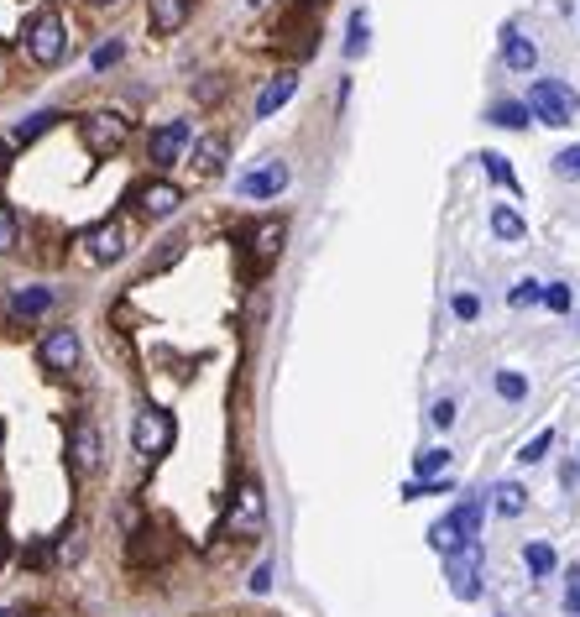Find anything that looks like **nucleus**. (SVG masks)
<instances>
[{
  "mask_svg": "<svg viewBox=\"0 0 580 617\" xmlns=\"http://www.w3.org/2000/svg\"><path fill=\"white\" fill-rule=\"evenodd\" d=\"M267 534V492L257 476H241V487L225 502V539L236 544H257Z\"/></svg>",
  "mask_w": 580,
  "mask_h": 617,
  "instance_id": "obj_1",
  "label": "nucleus"
},
{
  "mask_svg": "<svg viewBox=\"0 0 580 617\" xmlns=\"http://www.w3.org/2000/svg\"><path fill=\"white\" fill-rule=\"evenodd\" d=\"M79 142L89 157H115L131 142V116L126 110H84L79 116Z\"/></svg>",
  "mask_w": 580,
  "mask_h": 617,
  "instance_id": "obj_2",
  "label": "nucleus"
},
{
  "mask_svg": "<svg viewBox=\"0 0 580 617\" xmlns=\"http://www.w3.org/2000/svg\"><path fill=\"white\" fill-rule=\"evenodd\" d=\"M173 440H178V419L168 414V408L147 403L142 414H136V424H131V450L142 455V461H157V455L173 450Z\"/></svg>",
  "mask_w": 580,
  "mask_h": 617,
  "instance_id": "obj_3",
  "label": "nucleus"
},
{
  "mask_svg": "<svg viewBox=\"0 0 580 617\" xmlns=\"http://www.w3.org/2000/svg\"><path fill=\"white\" fill-rule=\"evenodd\" d=\"M63 53H68L63 11H58V6L37 11V16H32V27H27V58H32L37 68H53V63H63Z\"/></svg>",
  "mask_w": 580,
  "mask_h": 617,
  "instance_id": "obj_4",
  "label": "nucleus"
},
{
  "mask_svg": "<svg viewBox=\"0 0 580 617\" xmlns=\"http://www.w3.org/2000/svg\"><path fill=\"white\" fill-rule=\"evenodd\" d=\"M528 110H533V121H544V126H570L575 110H580V100H575V89H570L565 79H533Z\"/></svg>",
  "mask_w": 580,
  "mask_h": 617,
  "instance_id": "obj_5",
  "label": "nucleus"
},
{
  "mask_svg": "<svg viewBox=\"0 0 580 617\" xmlns=\"http://www.w3.org/2000/svg\"><path fill=\"white\" fill-rule=\"evenodd\" d=\"M283 236H288L283 220H257V225H246V231H241L246 267H251V272H267L277 257H283Z\"/></svg>",
  "mask_w": 580,
  "mask_h": 617,
  "instance_id": "obj_6",
  "label": "nucleus"
},
{
  "mask_svg": "<svg viewBox=\"0 0 580 617\" xmlns=\"http://www.w3.org/2000/svg\"><path fill=\"white\" fill-rule=\"evenodd\" d=\"M68 466H74V476H95L105 466V440L89 414H79L74 429H68Z\"/></svg>",
  "mask_w": 580,
  "mask_h": 617,
  "instance_id": "obj_7",
  "label": "nucleus"
},
{
  "mask_svg": "<svg viewBox=\"0 0 580 617\" xmlns=\"http://www.w3.org/2000/svg\"><path fill=\"white\" fill-rule=\"evenodd\" d=\"M445 576H450V591L460 602L481 597V539H471V544H460L455 555H445Z\"/></svg>",
  "mask_w": 580,
  "mask_h": 617,
  "instance_id": "obj_8",
  "label": "nucleus"
},
{
  "mask_svg": "<svg viewBox=\"0 0 580 617\" xmlns=\"http://www.w3.org/2000/svg\"><path fill=\"white\" fill-rule=\"evenodd\" d=\"M189 142H194V126L189 121H168V126H157L152 136H147V157H152V168H173L183 152H189Z\"/></svg>",
  "mask_w": 580,
  "mask_h": 617,
  "instance_id": "obj_9",
  "label": "nucleus"
},
{
  "mask_svg": "<svg viewBox=\"0 0 580 617\" xmlns=\"http://www.w3.org/2000/svg\"><path fill=\"white\" fill-rule=\"evenodd\" d=\"M37 361L48 372H74L79 367V330L74 325H53L48 335H42V346H37Z\"/></svg>",
  "mask_w": 580,
  "mask_h": 617,
  "instance_id": "obj_10",
  "label": "nucleus"
},
{
  "mask_svg": "<svg viewBox=\"0 0 580 617\" xmlns=\"http://www.w3.org/2000/svg\"><path fill=\"white\" fill-rule=\"evenodd\" d=\"M84 251L89 262H121L126 257V225L121 220H100L84 231Z\"/></svg>",
  "mask_w": 580,
  "mask_h": 617,
  "instance_id": "obj_11",
  "label": "nucleus"
},
{
  "mask_svg": "<svg viewBox=\"0 0 580 617\" xmlns=\"http://www.w3.org/2000/svg\"><path fill=\"white\" fill-rule=\"evenodd\" d=\"M288 189V163L283 157H272V163H262V168H251L241 184H236V194L241 199H277Z\"/></svg>",
  "mask_w": 580,
  "mask_h": 617,
  "instance_id": "obj_12",
  "label": "nucleus"
},
{
  "mask_svg": "<svg viewBox=\"0 0 580 617\" xmlns=\"http://www.w3.org/2000/svg\"><path fill=\"white\" fill-rule=\"evenodd\" d=\"M178 204H183V189L168 184V178H147V184L136 189V210H142L147 220H168Z\"/></svg>",
  "mask_w": 580,
  "mask_h": 617,
  "instance_id": "obj_13",
  "label": "nucleus"
},
{
  "mask_svg": "<svg viewBox=\"0 0 580 617\" xmlns=\"http://www.w3.org/2000/svg\"><path fill=\"white\" fill-rule=\"evenodd\" d=\"M173 555V539H168V529L162 523H142V529L131 534V565L142 570V565H162Z\"/></svg>",
  "mask_w": 580,
  "mask_h": 617,
  "instance_id": "obj_14",
  "label": "nucleus"
},
{
  "mask_svg": "<svg viewBox=\"0 0 580 617\" xmlns=\"http://www.w3.org/2000/svg\"><path fill=\"white\" fill-rule=\"evenodd\" d=\"M189 16H194V0H147V21H152L157 37L183 32V27H189Z\"/></svg>",
  "mask_w": 580,
  "mask_h": 617,
  "instance_id": "obj_15",
  "label": "nucleus"
},
{
  "mask_svg": "<svg viewBox=\"0 0 580 617\" xmlns=\"http://www.w3.org/2000/svg\"><path fill=\"white\" fill-rule=\"evenodd\" d=\"M502 63L513 68V74H533V63H539V48L518 32V27H502Z\"/></svg>",
  "mask_w": 580,
  "mask_h": 617,
  "instance_id": "obj_16",
  "label": "nucleus"
},
{
  "mask_svg": "<svg viewBox=\"0 0 580 617\" xmlns=\"http://www.w3.org/2000/svg\"><path fill=\"white\" fill-rule=\"evenodd\" d=\"M293 95H298V74H293V68H283V74H272L267 89L257 95V116H277V110H283Z\"/></svg>",
  "mask_w": 580,
  "mask_h": 617,
  "instance_id": "obj_17",
  "label": "nucleus"
},
{
  "mask_svg": "<svg viewBox=\"0 0 580 617\" xmlns=\"http://www.w3.org/2000/svg\"><path fill=\"white\" fill-rule=\"evenodd\" d=\"M183 251H189V236H183V231L162 236V246L152 251V257H147V267H142V278H162V272H168V267L183 257Z\"/></svg>",
  "mask_w": 580,
  "mask_h": 617,
  "instance_id": "obj_18",
  "label": "nucleus"
},
{
  "mask_svg": "<svg viewBox=\"0 0 580 617\" xmlns=\"http://www.w3.org/2000/svg\"><path fill=\"white\" fill-rule=\"evenodd\" d=\"M189 163L204 173V178H210V173H220L225 168V136L220 131H210V136H199V142H194V157H189Z\"/></svg>",
  "mask_w": 580,
  "mask_h": 617,
  "instance_id": "obj_19",
  "label": "nucleus"
},
{
  "mask_svg": "<svg viewBox=\"0 0 580 617\" xmlns=\"http://www.w3.org/2000/svg\"><path fill=\"white\" fill-rule=\"evenodd\" d=\"M523 565H528L533 581H544V576H554V570H560V555H554V544L533 539V544H523Z\"/></svg>",
  "mask_w": 580,
  "mask_h": 617,
  "instance_id": "obj_20",
  "label": "nucleus"
},
{
  "mask_svg": "<svg viewBox=\"0 0 580 617\" xmlns=\"http://www.w3.org/2000/svg\"><path fill=\"white\" fill-rule=\"evenodd\" d=\"M486 121H492V126H507V131H528L533 110H528V100H497L492 110H486Z\"/></svg>",
  "mask_w": 580,
  "mask_h": 617,
  "instance_id": "obj_21",
  "label": "nucleus"
},
{
  "mask_svg": "<svg viewBox=\"0 0 580 617\" xmlns=\"http://www.w3.org/2000/svg\"><path fill=\"white\" fill-rule=\"evenodd\" d=\"M492 236L507 241V246H513V241H528V220H523L518 210H507V204H497V210H492Z\"/></svg>",
  "mask_w": 580,
  "mask_h": 617,
  "instance_id": "obj_22",
  "label": "nucleus"
},
{
  "mask_svg": "<svg viewBox=\"0 0 580 617\" xmlns=\"http://www.w3.org/2000/svg\"><path fill=\"white\" fill-rule=\"evenodd\" d=\"M58 121H63V110H37V116H32V121H16V131H11V142H16V147H32V142H37V136H42V131H53Z\"/></svg>",
  "mask_w": 580,
  "mask_h": 617,
  "instance_id": "obj_23",
  "label": "nucleus"
},
{
  "mask_svg": "<svg viewBox=\"0 0 580 617\" xmlns=\"http://www.w3.org/2000/svg\"><path fill=\"white\" fill-rule=\"evenodd\" d=\"M53 309V293L48 288H21V293H11V314L16 319H37V314H48Z\"/></svg>",
  "mask_w": 580,
  "mask_h": 617,
  "instance_id": "obj_24",
  "label": "nucleus"
},
{
  "mask_svg": "<svg viewBox=\"0 0 580 617\" xmlns=\"http://www.w3.org/2000/svg\"><path fill=\"white\" fill-rule=\"evenodd\" d=\"M429 544H434V550L439 555H455L460 550V544H471L466 534H460V523H455V513H445V518H439L434 523V529H429Z\"/></svg>",
  "mask_w": 580,
  "mask_h": 617,
  "instance_id": "obj_25",
  "label": "nucleus"
},
{
  "mask_svg": "<svg viewBox=\"0 0 580 617\" xmlns=\"http://www.w3.org/2000/svg\"><path fill=\"white\" fill-rule=\"evenodd\" d=\"M492 508H497L502 518H518V513L528 508V492H523L518 482H497V487H492Z\"/></svg>",
  "mask_w": 580,
  "mask_h": 617,
  "instance_id": "obj_26",
  "label": "nucleus"
},
{
  "mask_svg": "<svg viewBox=\"0 0 580 617\" xmlns=\"http://www.w3.org/2000/svg\"><path fill=\"white\" fill-rule=\"evenodd\" d=\"M481 157V168H486V178H492V184H502V189H513L518 194V173L507 168V157L502 152H476Z\"/></svg>",
  "mask_w": 580,
  "mask_h": 617,
  "instance_id": "obj_27",
  "label": "nucleus"
},
{
  "mask_svg": "<svg viewBox=\"0 0 580 617\" xmlns=\"http://www.w3.org/2000/svg\"><path fill=\"white\" fill-rule=\"evenodd\" d=\"M16 246H21V215L11 204H0V257H11Z\"/></svg>",
  "mask_w": 580,
  "mask_h": 617,
  "instance_id": "obj_28",
  "label": "nucleus"
},
{
  "mask_svg": "<svg viewBox=\"0 0 580 617\" xmlns=\"http://www.w3.org/2000/svg\"><path fill=\"white\" fill-rule=\"evenodd\" d=\"M492 387H497L502 403H523V398H528V377H523V372H497Z\"/></svg>",
  "mask_w": 580,
  "mask_h": 617,
  "instance_id": "obj_29",
  "label": "nucleus"
},
{
  "mask_svg": "<svg viewBox=\"0 0 580 617\" xmlns=\"http://www.w3.org/2000/svg\"><path fill=\"white\" fill-rule=\"evenodd\" d=\"M225 100V74H204V79H194V105H220Z\"/></svg>",
  "mask_w": 580,
  "mask_h": 617,
  "instance_id": "obj_30",
  "label": "nucleus"
},
{
  "mask_svg": "<svg viewBox=\"0 0 580 617\" xmlns=\"http://www.w3.org/2000/svg\"><path fill=\"white\" fill-rule=\"evenodd\" d=\"M121 53H126V42H121V37H110V42H100V48L89 53V68H95V74H110V68L121 63Z\"/></svg>",
  "mask_w": 580,
  "mask_h": 617,
  "instance_id": "obj_31",
  "label": "nucleus"
},
{
  "mask_svg": "<svg viewBox=\"0 0 580 617\" xmlns=\"http://www.w3.org/2000/svg\"><path fill=\"white\" fill-rule=\"evenodd\" d=\"M549 450H554V429H539V434H533V440L518 450V461H523V466H539Z\"/></svg>",
  "mask_w": 580,
  "mask_h": 617,
  "instance_id": "obj_32",
  "label": "nucleus"
},
{
  "mask_svg": "<svg viewBox=\"0 0 580 617\" xmlns=\"http://www.w3.org/2000/svg\"><path fill=\"white\" fill-rule=\"evenodd\" d=\"M507 304H513V309H533V304H544V283H539V278H523L513 293H507Z\"/></svg>",
  "mask_w": 580,
  "mask_h": 617,
  "instance_id": "obj_33",
  "label": "nucleus"
},
{
  "mask_svg": "<svg viewBox=\"0 0 580 617\" xmlns=\"http://www.w3.org/2000/svg\"><path fill=\"white\" fill-rule=\"evenodd\" d=\"M450 466V450H419V461H413V471H419V482H429V476H439Z\"/></svg>",
  "mask_w": 580,
  "mask_h": 617,
  "instance_id": "obj_34",
  "label": "nucleus"
},
{
  "mask_svg": "<svg viewBox=\"0 0 580 617\" xmlns=\"http://www.w3.org/2000/svg\"><path fill=\"white\" fill-rule=\"evenodd\" d=\"M366 42H371V32H366V11H356V16H351V37H345V58H361Z\"/></svg>",
  "mask_w": 580,
  "mask_h": 617,
  "instance_id": "obj_35",
  "label": "nucleus"
},
{
  "mask_svg": "<svg viewBox=\"0 0 580 617\" xmlns=\"http://www.w3.org/2000/svg\"><path fill=\"white\" fill-rule=\"evenodd\" d=\"M554 173L570 178V184H580V142H570L565 152H554Z\"/></svg>",
  "mask_w": 580,
  "mask_h": 617,
  "instance_id": "obj_36",
  "label": "nucleus"
},
{
  "mask_svg": "<svg viewBox=\"0 0 580 617\" xmlns=\"http://www.w3.org/2000/svg\"><path fill=\"white\" fill-rule=\"evenodd\" d=\"M570 283H544V309H554V314H570Z\"/></svg>",
  "mask_w": 580,
  "mask_h": 617,
  "instance_id": "obj_37",
  "label": "nucleus"
},
{
  "mask_svg": "<svg viewBox=\"0 0 580 617\" xmlns=\"http://www.w3.org/2000/svg\"><path fill=\"white\" fill-rule=\"evenodd\" d=\"M450 309H455V319H476L481 314V299H476V293H455Z\"/></svg>",
  "mask_w": 580,
  "mask_h": 617,
  "instance_id": "obj_38",
  "label": "nucleus"
},
{
  "mask_svg": "<svg viewBox=\"0 0 580 617\" xmlns=\"http://www.w3.org/2000/svg\"><path fill=\"white\" fill-rule=\"evenodd\" d=\"M429 419H434V429H450V424H455V398H439V403L429 408Z\"/></svg>",
  "mask_w": 580,
  "mask_h": 617,
  "instance_id": "obj_39",
  "label": "nucleus"
},
{
  "mask_svg": "<svg viewBox=\"0 0 580 617\" xmlns=\"http://www.w3.org/2000/svg\"><path fill=\"white\" fill-rule=\"evenodd\" d=\"M79 550H84V539H79V529H68V539H58V560H79Z\"/></svg>",
  "mask_w": 580,
  "mask_h": 617,
  "instance_id": "obj_40",
  "label": "nucleus"
},
{
  "mask_svg": "<svg viewBox=\"0 0 580 617\" xmlns=\"http://www.w3.org/2000/svg\"><path fill=\"white\" fill-rule=\"evenodd\" d=\"M251 591H257V597H267V591H272V565H257V570H251Z\"/></svg>",
  "mask_w": 580,
  "mask_h": 617,
  "instance_id": "obj_41",
  "label": "nucleus"
},
{
  "mask_svg": "<svg viewBox=\"0 0 580 617\" xmlns=\"http://www.w3.org/2000/svg\"><path fill=\"white\" fill-rule=\"evenodd\" d=\"M565 612H575V617H580V586H570V597H565Z\"/></svg>",
  "mask_w": 580,
  "mask_h": 617,
  "instance_id": "obj_42",
  "label": "nucleus"
},
{
  "mask_svg": "<svg viewBox=\"0 0 580 617\" xmlns=\"http://www.w3.org/2000/svg\"><path fill=\"white\" fill-rule=\"evenodd\" d=\"M11 168V147H6V136H0V173Z\"/></svg>",
  "mask_w": 580,
  "mask_h": 617,
  "instance_id": "obj_43",
  "label": "nucleus"
},
{
  "mask_svg": "<svg viewBox=\"0 0 580 617\" xmlns=\"http://www.w3.org/2000/svg\"><path fill=\"white\" fill-rule=\"evenodd\" d=\"M0 617H27V612H21V607H0Z\"/></svg>",
  "mask_w": 580,
  "mask_h": 617,
  "instance_id": "obj_44",
  "label": "nucleus"
},
{
  "mask_svg": "<svg viewBox=\"0 0 580 617\" xmlns=\"http://www.w3.org/2000/svg\"><path fill=\"white\" fill-rule=\"evenodd\" d=\"M84 6H121V0H84Z\"/></svg>",
  "mask_w": 580,
  "mask_h": 617,
  "instance_id": "obj_45",
  "label": "nucleus"
},
{
  "mask_svg": "<svg viewBox=\"0 0 580 617\" xmlns=\"http://www.w3.org/2000/svg\"><path fill=\"white\" fill-rule=\"evenodd\" d=\"M210 617H225V612H210Z\"/></svg>",
  "mask_w": 580,
  "mask_h": 617,
  "instance_id": "obj_46",
  "label": "nucleus"
},
{
  "mask_svg": "<svg viewBox=\"0 0 580 617\" xmlns=\"http://www.w3.org/2000/svg\"><path fill=\"white\" fill-rule=\"evenodd\" d=\"M251 6H262V0H251Z\"/></svg>",
  "mask_w": 580,
  "mask_h": 617,
  "instance_id": "obj_47",
  "label": "nucleus"
}]
</instances>
